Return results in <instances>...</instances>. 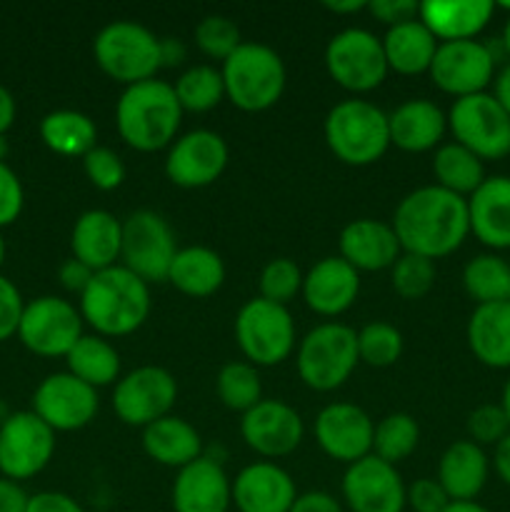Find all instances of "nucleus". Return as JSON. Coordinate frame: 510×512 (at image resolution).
Here are the masks:
<instances>
[{
  "label": "nucleus",
  "instance_id": "obj_1",
  "mask_svg": "<svg viewBox=\"0 0 510 512\" xmlns=\"http://www.w3.org/2000/svg\"><path fill=\"white\" fill-rule=\"evenodd\" d=\"M390 225L403 253L435 263L455 253L470 235L468 200L438 185H423L400 200Z\"/></svg>",
  "mask_w": 510,
  "mask_h": 512
},
{
  "label": "nucleus",
  "instance_id": "obj_2",
  "mask_svg": "<svg viewBox=\"0 0 510 512\" xmlns=\"http://www.w3.org/2000/svg\"><path fill=\"white\" fill-rule=\"evenodd\" d=\"M78 310L100 338H125L143 328L150 315V288L123 265L98 270L80 295Z\"/></svg>",
  "mask_w": 510,
  "mask_h": 512
},
{
  "label": "nucleus",
  "instance_id": "obj_3",
  "mask_svg": "<svg viewBox=\"0 0 510 512\" xmlns=\"http://www.w3.org/2000/svg\"><path fill=\"white\" fill-rule=\"evenodd\" d=\"M183 108L173 85L165 80H143L128 85L115 105V128L120 140L138 153H158L175 143Z\"/></svg>",
  "mask_w": 510,
  "mask_h": 512
},
{
  "label": "nucleus",
  "instance_id": "obj_4",
  "mask_svg": "<svg viewBox=\"0 0 510 512\" xmlns=\"http://www.w3.org/2000/svg\"><path fill=\"white\" fill-rule=\"evenodd\" d=\"M325 143L330 153L345 165L365 168L388 153L390 125L388 113L370 100L350 98L333 105L323 123Z\"/></svg>",
  "mask_w": 510,
  "mask_h": 512
},
{
  "label": "nucleus",
  "instance_id": "obj_5",
  "mask_svg": "<svg viewBox=\"0 0 510 512\" xmlns=\"http://www.w3.org/2000/svg\"><path fill=\"white\" fill-rule=\"evenodd\" d=\"M225 98L243 113H263L273 108L285 90V63L263 43H240L220 65Z\"/></svg>",
  "mask_w": 510,
  "mask_h": 512
},
{
  "label": "nucleus",
  "instance_id": "obj_6",
  "mask_svg": "<svg viewBox=\"0 0 510 512\" xmlns=\"http://www.w3.org/2000/svg\"><path fill=\"white\" fill-rule=\"evenodd\" d=\"M358 333L343 323H320L300 340L295 368L315 393H333L358 368Z\"/></svg>",
  "mask_w": 510,
  "mask_h": 512
},
{
  "label": "nucleus",
  "instance_id": "obj_7",
  "mask_svg": "<svg viewBox=\"0 0 510 512\" xmlns=\"http://www.w3.org/2000/svg\"><path fill=\"white\" fill-rule=\"evenodd\" d=\"M93 58L110 80L135 85L153 80L160 65V38L135 20H113L93 38Z\"/></svg>",
  "mask_w": 510,
  "mask_h": 512
},
{
  "label": "nucleus",
  "instance_id": "obj_8",
  "mask_svg": "<svg viewBox=\"0 0 510 512\" xmlns=\"http://www.w3.org/2000/svg\"><path fill=\"white\" fill-rule=\"evenodd\" d=\"M235 343L255 368H270L290 358L295 348V323L285 305L253 298L235 315Z\"/></svg>",
  "mask_w": 510,
  "mask_h": 512
},
{
  "label": "nucleus",
  "instance_id": "obj_9",
  "mask_svg": "<svg viewBox=\"0 0 510 512\" xmlns=\"http://www.w3.org/2000/svg\"><path fill=\"white\" fill-rule=\"evenodd\" d=\"M325 70L343 90L355 95L380 88L388 78L383 43L365 28H345L325 45Z\"/></svg>",
  "mask_w": 510,
  "mask_h": 512
},
{
  "label": "nucleus",
  "instance_id": "obj_10",
  "mask_svg": "<svg viewBox=\"0 0 510 512\" xmlns=\"http://www.w3.org/2000/svg\"><path fill=\"white\" fill-rule=\"evenodd\" d=\"M178 243L168 220L155 210H135L123 220V268L145 283H165L178 255Z\"/></svg>",
  "mask_w": 510,
  "mask_h": 512
},
{
  "label": "nucleus",
  "instance_id": "obj_11",
  "mask_svg": "<svg viewBox=\"0 0 510 512\" xmlns=\"http://www.w3.org/2000/svg\"><path fill=\"white\" fill-rule=\"evenodd\" d=\"M448 130L455 143L480 160H500L510 155V115L500 108L493 93L455 100L448 113Z\"/></svg>",
  "mask_w": 510,
  "mask_h": 512
},
{
  "label": "nucleus",
  "instance_id": "obj_12",
  "mask_svg": "<svg viewBox=\"0 0 510 512\" xmlns=\"http://www.w3.org/2000/svg\"><path fill=\"white\" fill-rule=\"evenodd\" d=\"M83 318L70 300L40 295L25 303L18 340L40 358H65L83 338Z\"/></svg>",
  "mask_w": 510,
  "mask_h": 512
},
{
  "label": "nucleus",
  "instance_id": "obj_13",
  "mask_svg": "<svg viewBox=\"0 0 510 512\" xmlns=\"http://www.w3.org/2000/svg\"><path fill=\"white\" fill-rule=\"evenodd\" d=\"M55 455V433L33 413L20 410L0 423V475L13 483L35 478Z\"/></svg>",
  "mask_w": 510,
  "mask_h": 512
},
{
  "label": "nucleus",
  "instance_id": "obj_14",
  "mask_svg": "<svg viewBox=\"0 0 510 512\" xmlns=\"http://www.w3.org/2000/svg\"><path fill=\"white\" fill-rule=\"evenodd\" d=\"M178 400V383L173 373L158 365H143L130 370L115 383L113 410L118 420L130 428H148L165 418Z\"/></svg>",
  "mask_w": 510,
  "mask_h": 512
},
{
  "label": "nucleus",
  "instance_id": "obj_15",
  "mask_svg": "<svg viewBox=\"0 0 510 512\" xmlns=\"http://www.w3.org/2000/svg\"><path fill=\"white\" fill-rule=\"evenodd\" d=\"M428 75L435 88L455 100L485 93L495 80V55L490 45L480 40L438 43Z\"/></svg>",
  "mask_w": 510,
  "mask_h": 512
},
{
  "label": "nucleus",
  "instance_id": "obj_16",
  "mask_svg": "<svg viewBox=\"0 0 510 512\" xmlns=\"http://www.w3.org/2000/svg\"><path fill=\"white\" fill-rule=\"evenodd\" d=\"M98 390L70 373H53L33 393V413L53 433H75L98 415Z\"/></svg>",
  "mask_w": 510,
  "mask_h": 512
},
{
  "label": "nucleus",
  "instance_id": "obj_17",
  "mask_svg": "<svg viewBox=\"0 0 510 512\" xmlns=\"http://www.w3.org/2000/svg\"><path fill=\"white\" fill-rule=\"evenodd\" d=\"M228 143L213 130H190L175 138L165 158V175L173 185L198 190L213 185L228 168Z\"/></svg>",
  "mask_w": 510,
  "mask_h": 512
},
{
  "label": "nucleus",
  "instance_id": "obj_18",
  "mask_svg": "<svg viewBox=\"0 0 510 512\" xmlns=\"http://www.w3.org/2000/svg\"><path fill=\"white\" fill-rule=\"evenodd\" d=\"M305 425L295 408L283 400H260L255 408L243 413L240 435L245 445L260 458H285L303 443Z\"/></svg>",
  "mask_w": 510,
  "mask_h": 512
},
{
  "label": "nucleus",
  "instance_id": "obj_19",
  "mask_svg": "<svg viewBox=\"0 0 510 512\" xmlns=\"http://www.w3.org/2000/svg\"><path fill=\"white\" fill-rule=\"evenodd\" d=\"M343 500L350 512H403L405 483L395 465L365 455L345 470Z\"/></svg>",
  "mask_w": 510,
  "mask_h": 512
},
{
  "label": "nucleus",
  "instance_id": "obj_20",
  "mask_svg": "<svg viewBox=\"0 0 510 512\" xmlns=\"http://www.w3.org/2000/svg\"><path fill=\"white\" fill-rule=\"evenodd\" d=\"M375 423L353 403H330L315 418V440L328 458L353 465L373 453Z\"/></svg>",
  "mask_w": 510,
  "mask_h": 512
},
{
  "label": "nucleus",
  "instance_id": "obj_21",
  "mask_svg": "<svg viewBox=\"0 0 510 512\" xmlns=\"http://www.w3.org/2000/svg\"><path fill=\"white\" fill-rule=\"evenodd\" d=\"M233 505V480L220 460L200 455L178 470L173 483V512H228Z\"/></svg>",
  "mask_w": 510,
  "mask_h": 512
},
{
  "label": "nucleus",
  "instance_id": "obj_22",
  "mask_svg": "<svg viewBox=\"0 0 510 512\" xmlns=\"http://www.w3.org/2000/svg\"><path fill=\"white\" fill-rule=\"evenodd\" d=\"M295 500V480L270 460L245 465L233 480V505L240 512H288Z\"/></svg>",
  "mask_w": 510,
  "mask_h": 512
},
{
  "label": "nucleus",
  "instance_id": "obj_23",
  "mask_svg": "<svg viewBox=\"0 0 510 512\" xmlns=\"http://www.w3.org/2000/svg\"><path fill=\"white\" fill-rule=\"evenodd\" d=\"M360 293V273L340 255L318 260L303 278V300L315 315L338 318L350 310Z\"/></svg>",
  "mask_w": 510,
  "mask_h": 512
},
{
  "label": "nucleus",
  "instance_id": "obj_24",
  "mask_svg": "<svg viewBox=\"0 0 510 512\" xmlns=\"http://www.w3.org/2000/svg\"><path fill=\"white\" fill-rule=\"evenodd\" d=\"M340 258L353 265L358 273H378L390 270L400 258V248L395 230L390 223L373 218H358L340 230L338 238Z\"/></svg>",
  "mask_w": 510,
  "mask_h": 512
},
{
  "label": "nucleus",
  "instance_id": "obj_25",
  "mask_svg": "<svg viewBox=\"0 0 510 512\" xmlns=\"http://www.w3.org/2000/svg\"><path fill=\"white\" fill-rule=\"evenodd\" d=\"M470 233L490 250H510V175H490L468 198Z\"/></svg>",
  "mask_w": 510,
  "mask_h": 512
},
{
  "label": "nucleus",
  "instance_id": "obj_26",
  "mask_svg": "<svg viewBox=\"0 0 510 512\" xmlns=\"http://www.w3.org/2000/svg\"><path fill=\"white\" fill-rule=\"evenodd\" d=\"M498 5L490 0H428L420 3L418 18L438 43L475 40L493 20Z\"/></svg>",
  "mask_w": 510,
  "mask_h": 512
},
{
  "label": "nucleus",
  "instance_id": "obj_27",
  "mask_svg": "<svg viewBox=\"0 0 510 512\" xmlns=\"http://www.w3.org/2000/svg\"><path fill=\"white\" fill-rule=\"evenodd\" d=\"M390 145L403 153H428L438 150L445 130H448V115L425 98H413L400 103L388 115Z\"/></svg>",
  "mask_w": 510,
  "mask_h": 512
},
{
  "label": "nucleus",
  "instance_id": "obj_28",
  "mask_svg": "<svg viewBox=\"0 0 510 512\" xmlns=\"http://www.w3.org/2000/svg\"><path fill=\"white\" fill-rule=\"evenodd\" d=\"M123 248V220L108 210H88L80 215L70 233L73 258L88 265L93 273L113 268L120 260Z\"/></svg>",
  "mask_w": 510,
  "mask_h": 512
},
{
  "label": "nucleus",
  "instance_id": "obj_29",
  "mask_svg": "<svg viewBox=\"0 0 510 512\" xmlns=\"http://www.w3.org/2000/svg\"><path fill=\"white\" fill-rule=\"evenodd\" d=\"M490 460L473 440H455L445 448L438 463V483L448 493L450 503H470L483 493L488 483Z\"/></svg>",
  "mask_w": 510,
  "mask_h": 512
},
{
  "label": "nucleus",
  "instance_id": "obj_30",
  "mask_svg": "<svg viewBox=\"0 0 510 512\" xmlns=\"http://www.w3.org/2000/svg\"><path fill=\"white\" fill-rule=\"evenodd\" d=\"M468 348L475 360L493 370L510 368V300L475 305L468 320Z\"/></svg>",
  "mask_w": 510,
  "mask_h": 512
},
{
  "label": "nucleus",
  "instance_id": "obj_31",
  "mask_svg": "<svg viewBox=\"0 0 510 512\" xmlns=\"http://www.w3.org/2000/svg\"><path fill=\"white\" fill-rule=\"evenodd\" d=\"M143 450L165 468H185L203 455L200 433L178 415H165L143 428Z\"/></svg>",
  "mask_w": 510,
  "mask_h": 512
},
{
  "label": "nucleus",
  "instance_id": "obj_32",
  "mask_svg": "<svg viewBox=\"0 0 510 512\" xmlns=\"http://www.w3.org/2000/svg\"><path fill=\"white\" fill-rule=\"evenodd\" d=\"M380 43H383L388 70L398 75L428 73L438 50V40L420 23V18L388 28Z\"/></svg>",
  "mask_w": 510,
  "mask_h": 512
},
{
  "label": "nucleus",
  "instance_id": "obj_33",
  "mask_svg": "<svg viewBox=\"0 0 510 512\" xmlns=\"http://www.w3.org/2000/svg\"><path fill=\"white\" fill-rule=\"evenodd\" d=\"M168 283L188 298H210L225 283V263L205 245L180 248L170 265Z\"/></svg>",
  "mask_w": 510,
  "mask_h": 512
},
{
  "label": "nucleus",
  "instance_id": "obj_34",
  "mask_svg": "<svg viewBox=\"0 0 510 512\" xmlns=\"http://www.w3.org/2000/svg\"><path fill=\"white\" fill-rule=\"evenodd\" d=\"M38 130L45 148L63 158H85L98 145V128L93 118L80 110H50L43 115Z\"/></svg>",
  "mask_w": 510,
  "mask_h": 512
},
{
  "label": "nucleus",
  "instance_id": "obj_35",
  "mask_svg": "<svg viewBox=\"0 0 510 512\" xmlns=\"http://www.w3.org/2000/svg\"><path fill=\"white\" fill-rule=\"evenodd\" d=\"M65 363H68L70 375L95 390L120 380V353L110 340L100 338V335H83L65 355Z\"/></svg>",
  "mask_w": 510,
  "mask_h": 512
},
{
  "label": "nucleus",
  "instance_id": "obj_36",
  "mask_svg": "<svg viewBox=\"0 0 510 512\" xmlns=\"http://www.w3.org/2000/svg\"><path fill=\"white\" fill-rule=\"evenodd\" d=\"M433 175L435 185L450 193L460 195V198L468 200L475 190L483 185L485 175L483 160L475 153H470L468 148L453 143H443L433 155Z\"/></svg>",
  "mask_w": 510,
  "mask_h": 512
},
{
  "label": "nucleus",
  "instance_id": "obj_37",
  "mask_svg": "<svg viewBox=\"0 0 510 512\" xmlns=\"http://www.w3.org/2000/svg\"><path fill=\"white\" fill-rule=\"evenodd\" d=\"M463 288L478 305L508 303L510 263L495 253L475 255L463 268Z\"/></svg>",
  "mask_w": 510,
  "mask_h": 512
},
{
  "label": "nucleus",
  "instance_id": "obj_38",
  "mask_svg": "<svg viewBox=\"0 0 510 512\" xmlns=\"http://www.w3.org/2000/svg\"><path fill=\"white\" fill-rule=\"evenodd\" d=\"M173 90L183 113H208L225 98L223 75L215 65H193L180 73Z\"/></svg>",
  "mask_w": 510,
  "mask_h": 512
},
{
  "label": "nucleus",
  "instance_id": "obj_39",
  "mask_svg": "<svg viewBox=\"0 0 510 512\" xmlns=\"http://www.w3.org/2000/svg\"><path fill=\"white\" fill-rule=\"evenodd\" d=\"M215 393L228 410L248 413L263 400V383H260L258 368L250 365L248 360L225 363L215 378Z\"/></svg>",
  "mask_w": 510,
  "mask_h": 512
},
{
  "label": "nucleus",
  "instance_id": "obj_40",
  "mask_svg": "<svg viewBox=\"0 0 510 512\" xmlns=\"http://www.w3.org/2000/svg\"><path fill=\"white\" fill-rule=\"evenodd\" d=\"M420 440V428L413 415L390 413L375 425L373 433V453L375 458L385 460L390 465H398L415 453Z\"/></svg>",
  "mask_w": 510,
  "mask_h": 512
},
{
  "label": "nucleus",
  "instance_id": "obj_41",
  "mask_svg": "<svg viewBox=\"0 0 510 512\" xmlns=\"http://www.w3.org/2000/svg\"><path fill=\"white\" fill-rule=\"evenodd\" d=\"M403 355V335L385 320H373L358 330V358L370 368H390Z\"/></svg>",
  "mask_w": 510,
  "mask_h": 512
},
{
  "label": "nucleus",
  "instance_id": "obj_42",
  "mask_svg": "<svg viewBox=\"0 0 510 512\" xmlns=\"http://www.w3.org/2000/svg\"><path fill=\"white\" fill-rule=\"evenodd\" d=\"M390 285L403 300L425 298L435 285V263L423 255L400 253L390 268Z\"/></svg>",
  "mask_w": 510,
  "mask_h": 512
},
{
  "label": "nucleus",
  "instance_id": "obj_43",
  "mask_svg": "<svg viewBox=\"0 0 510 512\" xmlns=\"http://www.w3.org/2000/svg\"><path fill=\"white\" fill-rule=\"evenodd\" d=\"M195 45L200 53L210 60H228L233 50L238 48L240 40L238 25L225 15H205L198 25H195Z\"/></svg>",
  "mask_w": 510,
  "mask_h": 512
},
{
  "label": "nucleus",
  "instance_id": "obj_44",
  "mask_svg": "<svg viewBox=\"0 0 510 512\" xmlns=\"http://www.w3.org/2000/svg\"><path fill=\"white\" fill-rule=\"evenodd\" d=\"M303 278L300 268L295 265V260L290 258H275L260 270V298L270 300V303L288 305L290 300L298 293H303Z\"/></svg>",
  "mask_w": 510,
  "mask_h": 512
},
{
  "label": "nucleus",
  "instance_id": "obj_45",
  "mask_svg": "<svg viewBox=\"0 0 510 512\" xmlns=\"http://www.w3.org/2000/svg\"><path fill=\"white\" fill-rule=\"evenodd\" d=\"M83 170L85 178L90 180V185L103 193L120 188L125 180V165L120 160V155L115 150L105 148V145H95L88 155L83 158Z\"/></svg>",
  "mask_w": 510,
  "mask_h": 512
},
{
  "label": "nucleus",
  "instance_id": "obj_46",
  "mask_svg": "<svg viewBox=\"0 0 510 512\" xmlns=\"http://www.w3.org/2000/svg\"><path fill=\"white\" fill-rule=\"evenodd\" d=\"M510 433L508 415L500 405H478L468 415V435L475 445H498Z\"/></svg>",
  "mask_w": 510,
  "mask_h": 512
},
{
  "label": "nucleus",
  "instance_id": "obj_47",
  "mask_svg": "<svg viewBox=\"0 0 510 512\" xmlns=\"http://www.w3.org/2000/svg\"><path fill=\"white\" fill-rule=\"evenodd\" d=\"M25 208V190L18 173L8 163H0V230L13 225Z\"/></svg>",
  "mask_w": 510,
  "mask_h": 512
},
{
  "label": "nucleus",
  "instance_id": "obj_48",
  "mask_svg": "<svg viewBox=\"0 0 510 512\" xmlns=\"http://www.w3.org/2000/svg\"><path fill=\"white\" fill-rule=\"evenodd\" d=\"M448 505V493L435 478H420L405 488V508L413 512H443Z\"/></svg>",
  "mask_w": 510,
  "mask_h": 512
},
{
  "label": "nucleus",
  "instance_id": "obj_49",
  "mask_svg": "<svg viewBox=\"0 0 510 512\" xmlns=\"http://www.w3.org/2000/svg\"><path fill=\"white\" fill-rule=\"evenodd\" d=\"M25 300L15 283L5 275H0V343L18 335L20 318H23Z\"/></svg>",
  "mask_w": 510,
  "mask_h": 512
},
{
  "label": "nucleus",
  "instance_id": "obj_50",
  "mask_svg": "<svg viewBox=\"0 0 510 512\" xmlns=\"http://www.w3.org/2000/svg\"><path fill=\"white\" fill-rule=\"evenodd\" d=\"M368 10L380 23L393 28V25L418 18L420 3H415V0H373V3H368Z\"/></svg>",
  "mask_w": 510,
  "mask_h": 512
},
{
  "label": "nucleus",
  "instance_id": "obj_51",
  "mask_svg": "<svg viewBox=\"0 0 510 512\" xmlns=\"http://www.w3.org/2000/svg\"><path fill=\"white\" fill-rule=\"evenodd\" d=\"M25 512H85L80 503L70 495L58 493V490H43V493L30 495L28 510Z\"/></svg>",
  "mask_w": 510,
  "mask_h": 512
},
{
  "label": "nucleus",
  "instance_id": "obj_52",
  "mask_svg": "<svg viewBox=\"0 0 510 512\" xmlns=\"http://www.w3.org/2000/svg\"><path fill=\"white\" fill-rule=\"evenodd\" d=\"M93 275L95 273L88 268V265L80 263V260H75V258L65 260V263L60 265V270H58L60 285H63V288L68 290V293L78 295V298L85 293V288H88V285H90Z\"/></svg>",
  "mask_w": 510,
  "mask_h": 512
},
{
  "label": "nucleus",
  "instance_id": "obj_53",
  "mask_svg": "<svg viewBox=\"0 0 510 512\" xmlns=\"http://www.w3.org/2000/svg\"><path fill=\"white\" fill-rule=\"evenodd\" d=\"M288 512H343V505L323 490H310V493L298 495L293 508Z\"/></svg>",
  "mask_w": 510,
  "mask_h": 512
},
{
  "label": "nucleus",
  "instance_id": "obj_54",
  "mask_svg": "<svg viewBox=\"0 0 510 512\" xmlns=\"http://www.w3.org/2000/svg\"><path fill=\"white\" fill-rule=\"evenodd\" d=\"M28 500L30 495L25 493L23 485L0 475V512H25Z\"/></svg>",
  "mask_w": 510,
  "mask_h": 512
},
{
  "label": "nucleus",
  "instance_id": "obj_55",
  "mask_svg": "<svg viewBox=\"0 0 510 512\" xmlns=\"http://www.w3.org/2000/svg\"><path fill=\"white\" fill-rule=\"evenodd\" d=\"M188 58L183 40L178 38H160V65L163 68H178Z\"/></svg>",
  "mask_w": 510,
  "mask_h": 512
},
{
  "label": "nucleus",
  "instance_id": "obj_56",
  "mask_svg": "<svg viewBox=\"0 0 510 512\" xmlns=\"http://www.w3.org/2000/svg\"><path fill=\"white\" fill-rule=\"evenodd\" d=\"M18 105H15L13 93L0 83V135H8V130L15 125Z\"/></svg>",
  "mask_w": 510,
  "mask_h": 512
},
{
  "label": "nucleus",
  "instance_id": "obj_57",
  "mask_svg": "<svg viewBox=\"0 0 510 512\" xmlns=\"http://www.w3.org/2000/svg\"><path fill=\"white\" fill-rule=\"evenodd\" d=\"M493 468H495V473H498V478L510 488V433L505 435L498 445H495Z\"/></svg>",
  "mask_w": 510,
  "mask_h": 512
},
{
  "label": "nucleus",
  "instance_id": "obj_58",
  "mask_svg": "<svg viewBox=\"0 0 510 512\" xmlns=\"http://www.w3.org/2000/svg\"><path fill=\"white\" fill-rule=\"evenodd\" d=\"M493 98L498 100L500 108L510 115V63L495 75L493 80Z\"/></svg>",
  "mask_w": 510,
  "mask_h": 512
},
{
  "label": "nucleus",
  "instance_id": "obj_59",
  "mask_svg": "<svg viewBox=\"0 0 510 512\" xmlns=\"http://www.w3.org/2000/svg\"><path fill=\"white\" fill-rule=\"evenodd\" d=\"M325 8L335 15H345V13H360V10H368V3H365V0H348V3H325Z\"/></svg>",
  "mask_w": 510,
  "mask_h": 512
},
{
  "label": "nucleus",
  "instance_id": "obj_60",
  "mask_svg": "<svg viewBox=\"0 0 510 512\" xmlns=\"http://www.w3.org/2000/svg\"><path fill=\"white\" fill-rule=\"evenodd\" d=\"M443 512H490V510L483 508L480 503H475V500H470V503H450Z\"/></svg>",
  "mask_w": 510,
  "mask_h": 512
},
{
  "label": "nucleus",
  "instance_id": "obj_61",
  "mask_svg": "<svg viewBox=\"0 0 510 512\" xmlns=\"http://www.w3.org/2000/svg\"><path fill=\"white\" fill-rule=\"evenodd\" d=\"M500 8L508 10V13H510V3H503ZM503 48H505V53H508V58H510V15H508V20H505V28H503Z\"/></svg>",
  "mask_w": 510,
  "mask_h": 512
},
{
  "label": "nucleus",
  "instance_id": "obj_62",
  "mask_svg": "<svg viewBox=\"0 0 510 512\" xmlns=\"http://www.w3.org/2000/svg\"><path fill=\"white\" fill-rule=\"evenodd\" d=\"M500 408L505 410V415H508V423H510V378L505 380V388H503V400H500Z\"/></svg>",
  "mask_w": 510,
  "mask_h": 512
},
{
  "label": "nucleus",
  "instance_id": "obj_63",
  "mask_svg": "<svg viewBox=\"0 0 510 512\" xmlns=\"http://www.w3.org/2000/svg\"><path fill=\"white\" fill-rule=\"evenodd\" d=\"M8 153H10L8 138H5V135H0V163H5V158H8Z\"/></svg>",
  "mask_w": 510,
  "mask_h": 512
},
{
  "label": "nucleus",
  "instance_id": "obj_64",
  "mask_svg": "<svg viewBox=\"0 0 510 512\" xmlns=\"http://www.w3.org/2000/svg\"><path fill=\"white\" fill-rule=\"evenodd\" d=\"M5 253H8V250H5V240H3V233H0V268H3V263H5Z\"/></svg>",
  "mask_w": 510,
  "mask_h": 512
}]
</instances>
